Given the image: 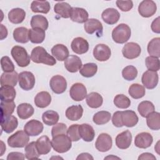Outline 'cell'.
<instances>
[{
    "label": "cell",
    "instance_id": "1",
    "mask_svg": "<svg viewBox=\"0 0 160 160\" xmlns=\"http://www.w3.org/2000/svg\"><path fill=\"white\" fill-rule=\"evenodd\" d=\"M31 59L35 63H42L48 66H54L56 63L55 58L41 46L33 48L31 53Z\"/></svg>",
    "mask_w": 160,
    "mask_h": 160
},
{
    "label": "cell",
    "instance_id": "2",
    "mask_svg": "<svg viewBox=\"0 0 160 160\" xmlns=\"http://www.w3.org/2000/svg\"><path fill=\"white\" fill-rule=\"evenodd\" d=\"M51 146L57 152L64 153L71 148L72 143L71 140L66 134H61L52 137Z\"/></svg>",
    "mask_w": 160,
    "mask_h": 160
},
{
    "label": "cell",
    "instance_id": "3",
    "mask_svg": "<svg viewBox=\"0 0 160 160\" xmlns=\"http://www.w3.org/2000/svg\"><path fill=\"white\" fill-rule=\"evenodd\" d=\"M131 35L130 27L126 24L121 23L117 26L112 32V38L114 42L123 44L127 42Z\"/></svg>",
    "mask_w": 160,
    "mask_h": 160
},
{
    "label": "cell",
    "instance_id": "4",
    "mask_svg": "<svg viewBox=\"0 0 160 160\" xmlns=\"http://www.w3.org/2000/svg\"><path fill=\"white\" fill-rule=\"evenodd\" d=\"M11 56L20 67H26L30 63V56L26 49L20 46H14L11 51Z\"/></svg>",
    "mask_w": 160,
    "mask_h": 160
},
{
    "label": "cell",
    "instance_id": "5",
    "mask_svg": "<svg viewBox=\"0 0 160 160\" xmlns=\"http://www.w3.org/2000/svg\"><path fill=\"white\" fill-rule=\"evenodd\" d=\"M29 141V135L24 131H18L8 139V144L11 148H23Z\"/></svg>",
    "mask_w": 160,
    "mask_h": 160
},
{
    "label": "cell",
    "instance_id": "6",
    "mask_svg": "<svg viewBox=\"0 0 160 160\" xmlns=\"http://www.w3.org/2000/svg\"><path fill=\"white\" fill-rule=\"evenodd\" d=\"M19 84L21 89L25 91L32 89L35 85V77L29 71H22L19 74Z\"/></svg>",
    "mask_w": 160,
    "mask_h": 160
},
{
    "label": "cell",
    "instance_id": "7",
    "mask_svg": "<svg viewBox=\"0 0 160 160\" xmlns=\"http://www.w3.org/2000/svg\"><path fill=\"white\" fill-rule=\"evenodd\" d=\"M157 9L156 4L152 0H144L138 6L139 14L144 18H149L153 16Z\"/></svg>",
    "mask_w": 160,
    "mask_h": 160
},
{
    "label": "cell",
    "instance_id": "8",
    "mask_svg": "<svg viewBox=\"0 0 160 160\" xmlns=\"http://www.w3.org/2000/svg\"><path fill=\"white\" fill-rule=\"evenodd\" d=\"M141 52L140 46L134 42H130L126 44L122 49V53L124 58L128 59H133L139 56Z\"/></svg>",
    "mask_w": 160,
    "mask_h": 160
},
{
    "label": "cell",
    "instance_id": "9",
    "mask_svg": "<svg viewBox=\"0 0 160 160\" xmlns=\"http://www.w3.org/2000/svg\"><path fill=\"white\" fill-rule=\"evenodd\" d=\"M51 90L56 94L63 93L67 88V82L66 79L61 75L52 76L49 82Z\"/></svg>",
    "mask_w": 160,
    "mask_h": 160
},
{
    "label": "cell",
    "instance_id": "10",
    "mask_svg": "<svg viewBox=\"0 0 160 160\" xmlns=\"http://www.w3.org/2000/svg\"><path fill=\"white\" fill-rule=\"evenodd\" d=\"M141 81L145 88L148 89H152L158 85L159 81L158 74L155 71L148 70L142 74Z\"/></svg>",
    "mask_w": 160,
    "mask_h": 160
},
{
    "label": "cell",
    "instance_id": "11",
    "mask_svg": "<svg viewBox=\"0 0 160 160\" xmlns=\"http://www.w3.org/2000/svg\"><path fill=\"white\" fill-rule=\"evenodd\" d=\"M112 145V138L107 133L100 134L96 141V148L100 152H106L109 151Z\"/></svg>",
    "mask_w": 160,
    "mask_h": 160
},
{
    "label": "cell",
    "instance_id": "12",
    "mask_svg": "<svg viewBox=\"0 0 160 160\" xmlns=\"http://www.w3.org/2000/svg\"><path fill=\"white\" fill-rule=\"evenodd\" d=\"M111 55V49L104 44H97L93 50L94 58L99 61H106L109 59Z\"/></svg>",
    "mask_w": 160,
    "mask_h": 160
},
{
    "label": "cell",
    "instance_id": "13",
    "mask_svg": "<svg viewBox=\"0 0 160 160\" xmlns=\"http://www.w3.org/2000/svg\"><path fill=\"white\" fill-rule=\"evenodd\" d=\"M69 95L75 101H81L87 96V90L85 86L80 82L72 85L69 90Z\"/></svg>",
    "mask_w": 160,
    "mask_h": 160
},
{
    "label": "cell",
    "instance_id": "14",
    "mask_svg": "<svg viewBox=\"0 0 160 160\" xmlns=\"http://www.w3.org/2000/svg\"><path fill=\"white\" fill-rule=\"evenodd\" d=\"M44 127L39 121L31 119L26 122L24 126V131L30 136H36L43 131Z\"/></svg>",
    "mask_w": 160,
    "mask_h": 160
},
{
    "label": "cell",
    "instance_id": "15",
    "mask_svg": "<svg viewBox=\"0 0 160 160\" xmlns=\"http://www.w3.org/2000/svg\"><path fill=\"white\" fill-rule=\"evenodd\" d=\"M153 142L152 135L147 132H142L136 135L134 139V144L141 149H146L151 146Z\"/></svg>",
    "mask_w": 160,
    "mask_h": 160
},
{
    "label": "cell",
    "instance_id": "16",
    "mask_svg": "<svg viewBox=\"0 0 160 160\" xmlns=\"http://www.w3.org/2000/svg\"><path fill=\"white\" fill-rule=\"evenodd\" d=\"M18 121L14 116L1 117V126L2 129L6 133L13 132L18 127Z\"/></svg>",
    "mask_w": 160,
    "mask_h": 160
},
{
    "label": "cell",
    "instance_id": "17",
    "mask_svg": "<svg viewBox=\"0 0 160 160\" xmlns=\"http://www.w3.org/2000/svg\"><path fill=\"white\" fill-rule=\"evenodd\" d=\"M132 134L129 130L124 131L117 135L116 145L121 149H128L131 144Z\"/></svg>",
    "mask_w": 160,
    "mask_h": 160
},
{
    "label": "cell",
    "instance_id": "18",
    "mask_svg": "<svg viewBox=\"0 0 160 160\" xmlns=\"http://www.w3.org/2000/svg\"><path fill=\"white\" fill-rule=\"evenodd\" d=\"M71 47L72 51L75 53L82 54L88 52L89 49V43L85 39L81 37H78L72 40Z\"/></svg>",
    "mask_w": 160,
    "mask_h": 160
},
{
    "label": "cell",
    "instance_id": "19",
    "mask_svg": "<svg viewBox=\"0 0 160 160\" xmlns=\"http://www.w3.org/2000/svg\"><path fill=\"white\" fill-rule=\"evenodd\" d=\"M84 28L85 31L89 34H92L96 32L97 34L99 33L101 36L102 35L103 29L101 22L98 19L94 18L88 19L84 23Z\"/></svg>",
    "mask_w": 160,
    "mask_h": 160
},
{
    "label": "cell",
    "instance_id": "20",
    "mask_svg": "<svg viewBox=\"0 0 160 160\" xmlns=\"http://www.w3.org/2000/svg\"><path fill=\"white\" fill-rule=\"evenodd\" d=\"M138 117L136 112L132 110L121 111V121L123 126L128 128L135 126L138 122Z\"/></svg>",
    "mask_w": 160,
    "mask_h": 160
},
{
    "label": "cell",
    "instance_id": "21",
    "mask_svg": "<svg viewBox=\"0 0 160 160\" xmlns=\"http://www.w3.org/2000/svg\"><path fill=\"white\" fill-rule=\"evenodd\" d=\"M81 59L76 55H70L64 61L65 68L70 72H76L82 67Z\"/></svg>",
    "mask_w": 160,
    "mask_h": 160
},
{
    "label": "cell",
    "instance_id": "22",
    "mask_svg": "<svg viewBox=\"0 0 160 160\" xmlns=\"http://www.w3.org/2000/svg\"><path fill=\"white\" fill-rule=\"evenodd\" d=\"M88 12L84 9L76 7L72 8L70 18L72 21L78 23H85L88 19Z\"/></svg>",
    "mask_w": 160,
    "mask_h": 160
},
{
    "label": "cell",
    "instance_id": "23",
    "mask_svg": "<svg viewBox=\"0 0 160 160\" xmlns=\"http://www.w3.org/2000/svg\"><path fill=\"white\" fill-rule=\"evenodd\" d=\"M101 17L104 22L112 25L118 22L120 18V14L114 8H108L102 12Z\"/></svg>",
    "mask_w": 160,
    "mask_h": 160
},
{
    "label": "cell",
    "instance_id": "24",
    "mask_svg": "<svg viewBox=\"0 0 160 160\" xmlns=\"http://www.w3.org/2000/svg\"><path fill=\"white\" fill-rule=\"evenodd\" d=\"M79 134L84 141L91 142L95 136V132L93 128L88 124H82L78 127Z\"/></svg>",
    "mask_w": 160,
    "mask_h": 160
},
{
    "label": "cell",
    "instance_id": "25",
    "mask_svg": "<svg viewBox=\"0 0 160 160\" xmlns=\"http://www.w3.org/2000/svg\"><path fill=\"white\" fill-rule=\"evenodd\" d=\"M38 153L40 155L47 154L51 149V141L47 136H42L38 138L36 142Z\"/></svg>",
    "mask_w": 160,
    "mask_h": 160
},
{
    "label": "cell",
    "instance_id": "26",
    "mask_svg": "<svg viewBox=\"0 0 160 160\" xmlns=\"http://www.w3.org/2000/svg\"><path fill=\"white\" fill-rule=\"evenodd\" d=\"M51 53L52 55L59 61H65L69 54L68 48L62 44H58L54 46L51 49Z\"/></svg>",
    "mask_w": 160,
    "mask_h": 160
},
{
    "label": "cell",
    "instance_id": "27",
    "mask_svg": "<svg viewBox=\"0 0 160 160\" xmlns=\"http://www.w3.org/2000/svg\"><path fill=\"white\" fill-rule=\"evenodd\" d=\"M51 102V96L47 91L38 92L34 98V104L39 108H44L48 106Z\"/></svg>",
    "mask_w": 160,
    "mask_h": 160
},
{
    "label": "cell",
    "instance_id": "28",
    "mask_svg": "<svg viewBox=\"0 0 160 160\" xmlns=\"http://www.w3.org/2000/svg\"><path fill=\"white\" fill-rule=\"evenodd\" d=\"M26 12L21 8H14L8 13L9 21L13 24H20L25 19Z\"/></svg>",
    "mask_w": 160,
    "mask_h": 160
},
{
    "label": "cell",
    "instance_id": "29",
    "mask_svg": "<svg viewBox=\"0 0 160 160\" xmlns=\"http://www.w3.org/2000/svg\"><path fill=\"white\" fill-rule=\"evenodd\" d=\"M16 95L13 86L9 85L2 86L0 88V99L1 101H12Z\"/></svg>",
    "mask_w": 160,
    "mask_h": 160
},
{
    "label": "cell",
    "instance_id": "30",
    "mask_svg": "<svg viewBox=\"0 0 160 160\" xmlns=\"http://www.w3.org/2000/svg\"><path fill=\"white\" fill-rule=\"evenodd\" d=\"M83 114V108L81 105H73L66 111V118L71 121H78L81 118Z\"/></svg>",
    "mask_w": 160,
    "mask_h": 160
},
{
    "label": "cell",
    "instance_id": "31",
    "mask_svg": "<svg viewBox=\"0 0 160 160\" xmlns=\"http://www.w3.org/2000/svg\"><path fill=\"white\" fill-rule=\"evenodd\" d=\"M19 74L16 71L11 72H3L1 76V85H9L15 86L18 81Z\"/></svg>",
    "mask_w": 160,
    "mask_h": 160
},
{
    "label": "cell",
    "instance_id": "32",
    "mask_svg": "<svg viewBox=\"0 0 160 160\" xmlns=\"http://www.w3.org/2000/svg\"><path fill=\"white\" fill-rule=\"evenodd\" d=\"M45 31L40 28H32L29 29V39L32 43L40 44L45 39Z\"/></svg>",
    "mask_w": 160,
    "mask_h": 160
},
{
    "label": "cell",
    "instance_id": "33",
    "mask_svg": "<svg viewBox=\"0 0 160 160\" xmlns=\"http://www.w3.org/2000/svg\"><path fill=\"white\" fill-rule=\"evenodd\" d=\"M72 7L66 2H59L54 6V11L63 18H70Z\"/></svg>",
    "mask_w": 160,
    "mask_h": 160
},
{
    "label": "cell",
    "instance_id": "34",
    "mask_svg": "<svg viewBox=\"0 0 160 160\" xmlns=\"http://www.w3.org/2000/svg\"><path fill=\"white\" fill-rule=\"evenodd\" d=\"M102 102V97L96 92H91L86 96V103L91 108H98L101 106Z\"/></svg>",
    "mask_w": 160,
    "mask_h": 160
},
{
    "label": "cell",
    "instance_id": "35",
    "mask_svg": "<svg viewBox=\"0 0 160 160\" xmlns=\"http://www.w3.org/2000/svg\"><path fill=\"white\" fill-rule=\"evenodd\" d=\"M34 112V108L29 103L20 104L17 108L18 115L22 119H28L32 116Z\"/></svg>",
    "mask_w": 160,
    "mask_h": 160
},
{
    "label": "cell",
    "instance_id": "36",
    "mask_svg": "<svg viewBox=\"0 0 160 160\" xmlns=\"http://www.w3.org/2000/svg\"><path fill=\"white\" fill-rule=\"evenodd\" d=\"M13 38L19 43H26L29 41V29L25 27H19L13 31Z\"/></svg>",
    "mask_w": 160,
    "mask_h": 160
},
{
    "label": "cell",
    "instance_id": "37",
    "mask_svg": "<svg viewBox=\"0 0 160 160\" xmlns=\"http://www.w3.org/2000/svg\"><path fill=\"white\" fill-rule=\"evenodd\" d=\"M51 6L47 1H33L31 4V9L33 12L47 14L50 11Z\"/></svg>",
    "mask_w": 160,
    "mask_h": 160
},
{
    "label": "cell",
    "instance_id": "38",
    "mask_svg": "<svg viewBox=\"0 0 160 160\" xmlns=\"http://www.w3.org/2000/svg\"><path fill=\"white\" fill-rule=\"evenodd\" d=\"M146 123L148 128L152 130H159L160 129V114L153 111L146 116Z\"/></svg>",
    "mask_w": 160,
    "mask_h": 160
},
{
    "label": "cell",
    "instance_id": "39",
    "mask_svg": "<svg viewBox=\"0 0 160 160\" xmlns=\"http://www.w3.org/2000/svg\"><path fill=\"white\" fill-rule=\"evenodd\" d=\"M48 21L47 18L42 15H34L31 20L32 28H40L46 31L48 28Z\"/></svg>",
    "mask_w": 160,
    "mask_h": 160
},
{
    "label": "cell",
    "instance_id": "40",
    "mask_svg": "<svg viewBox=\"0 0 160 160\" xmlns=\"http://www.w3.org/2000/svg\"><path fill=\"white\" fill-rule=\"evenodd\" d=\"M59 119L58 113L52 110L45 111L42 115L43 122L48 126H52L57 124Z\"/></svg>",
    "mask_w": 160,
    "mask_h": 160
},
{
    "label": "cell",
    "instance_id": "41",
    "mask_svg": "<svg viewBox=\"0 0 160 160\" xmlns=\"http://www.w3.org/2000/svg\"><path fill=\"white\" fill-rule=\"evenodd\" d=\"M148 52L151 56L159 58L160 57V38L152 39L148 44Z\"/></svg>",
    "mask_w": 160,
    "mask_h": 160
},
{
    "label": "cell",
    "instance_id": "42",
    "mask_svg": "<svg viewBox=\"0 0 160 160\" xmlns=\"http://www.w3.org/2000/svg\"><path fill=\"white\" fill-rule=\"evenodd\" d=\"M98 71V66L93 62H89L84 64L80 69V74L85 78H91L94 76Z\"/></svg>",
    "mask_w": 160,
    "mask_h": 160
},
{
    "label": "cell",
    "instance_id": "43",
    "mask_svg": "<svg viewBox=\"0 0 160 160\" xmlns=\"http://www.w3.org/2000/svg\"><path fill=\"white\" fill-rule=\"evenodd\" d=\"M128 92L132 98L137 99L142 98L145 95L146 91L143 86L134 83L130 86Z\"/></svg>",
    "mask_w": 160,
    "mask_h": 160
},
{
    "label": "cell",
    "instance_id": "44",
    "mask_svg": "<svg viewBox=\"0 0 160 160\" xmlns=\"http://www.w3.org/2000/svg\"><path fill=\"white\" fill-rule=\"evenodd\" d=\"M155 107L154 104L149 101H144L140 102L138 107V111L140 115L143 118L146 116L151 112L154 111Z\"/></svg>",
    "mask_w": 160,
    "mask_h": 160
},
{
    "label": "cell",
    "instance_id": "45",
    "mask_svg": "<svg viewBox=\"0 0 160 160\" xmlns=\"http://www.w3.org/2000/svg\"><path fill=\"white\" fill-rule=\"evenodd\" d=\"M111 118L109 112L106 111H101L96 112L92 118L93 122L98 125H102L108 123Z\"/></svg>",
    "mask_w": 160,
    "mask_h": 160
},
{
    "label": "cell",
    "instance_id": "46",
    "mask_svg": "<svg viewBox=\"0 0 160 160\" xmlns=\"http://www.w3.org/2000/svg\"><path fill=\"white\" fill-rule=\"evenodd\" d=\"M25 157L28 159H39V154L36 148V142L32 141L28 144L24 149Z\"/></svg>",
    "mask_w": 160,
    "mask_h": 160
},
{
    "label": "cell",
    "instance_id": "47",
    "mask_svg": "<svg viewBox=\"0 0 160 160\" xmlns=\"http://www.w3.org/2000/svg\"><path fill=\"white\" fill-rule=\"evenodd\" d=\"M16 104L12 101H1V117L11 115L15 109Z\"/></svg>",
    "mask_w": 160,
    "mask_h": 160
},
{
    "label": "cell",
    "instance_id": "48",
    "mask_svg": "<svg viewBox=\"0 0 160 160\" xmlns=\"http://www.w3.org/2000/svg\"><path fill=\"white\" fill-rule=\"evenodd\" d=\"M114 105L120 109H126L131 105V101L124 94H118L114 98Z\"/></svg>",
    "mask_w": 160,
    "mask_h": 160
},
{
    "label": "cell",
    "instance_id": "49",
    "mask_svg": "<svg viewBox=\"0 0 160 160\" xmlns=\"http://www.w3.org/2000/svg\"><path fill=\"white\" fill-rule=\"evenodd\" d=\"M122 76L127 81H132L138 76V70L133 66H127L122 69Z\"/></svg>",
    "mask_w": 160,
    "mask_h": 160
},
{
    "label": "cell",
    "instance_id": "50",
    "mask_svg": "<svg viewBox=\"0 0 160 160\" xmlns=\"http://www.w3.org/2000/svg\"><path fill=\"white\" fill-rule=\"evenodd\" d=\"M145 63L146 68L149 71H158L159 70L160 68V62L159 59L158 58L154 56H148L145 59Z\"/></svg>",
    "mask_w": 160,
    "mask_h": 160
},
{
    "label": "cell",
    "instance_id": "51",
    "mask_svg": "<svg viewBox=\"0 0 160 160\" xmlns=\"http://www.w3.org/2000/svg\"><path fill=\"white\" fill-rule=\"evenodd\" d=\"M1 68L4 72H11L14 71V65L8 56H3L1 59Z\"/></svg>",
    "mask_w": 160,
    "mask_h": 160
},
{
    "label": "cell",
    "instance_id": "52",
    "mask_svg": "<svg viewBox=\"0 0 160 160\" xmlns=\"http://www.w3.org/2000/svg\"><path fill=\"white\" fill-rule=\"evenodd\" d=\"M78 127L79 124H74L70 126L68 129H67L66 134L70 138L71 141H78L81 138L79 134Z\"/></svg>",
    "mask_w": 160,
    "mask_h": 160
},
{
    "label": "cell",
    "instance_id": "53",
    "mask_svg": "<svg viewBox=\"0 0 160 160\" xmlns=\"http://www.w3.org/2000/svg\"><path fill=\"white\" fill-rule=\"evenodd\" d=\"M67 132V126L65 124L60 122L56 124L51 129L52 137L61 134H66Z\"/></svg>",
    "mask_w": 160,
    "mask_h": 160
},
{
    "label": "cell",
    "instance_id": "54",
    "mask_svg": "<svg viewBox=\"0 0 160 160\" xmlns=\"http://www.w3.org/2000/svg\"><path fill=\"white\" fill-rule=\"evenodd\" d=\"M116 5L120 10L124 12L130 11L133 7V2L132 1H121L118 0L116 2Z\"/></svg>",
    "mask_w": 160,
    "mask_h": 160
},
{
    "label": "cell",
    "instance_id": "55",
    "mask_svg": "<svg viewBox=\"0 0 160 160\" xmlns=\"http://www.w3.org/2000/svg\"><path fill=\"white\" fill-rule=\"evenodd\" d=\"M112 122L113 125L117 128H121L123 126L121 121V111H116L113 114L112 118Z\"/></svg>",
    "mask_w": 160,
    "mask_h": 160
},
{
    "label": "cell",
    "instance_id": "56",
    "mask_svg": "<svg viewBox=\"0 0 160 160\" xmlns=\"http://www.w3.org/2000/svg\"><path fill=\"white\" fill-rule=\"evenodd\" d=\"M25 156L19 152H12L8 154L7 156L8 160H12V159H24Z\"/></svg>",
    "mask_w": 160,
    "mask_h": 160
},
{
    "label": "cell",
    "instance_id": "57",
    "mask_svg": "<svg viewBox=\"0 0 160 160\" xmlns=\"http://www.w3.org/2000/svg\"><path fill=\"white\" fill-rule=\"evenodd\" d=\"M152 31L155 32L159 34L160 32V26H159V17L156 18L151 23V26Z\"/></svg>",
    "mask_w": 160,
    "mask_h": 160
},
{
    "label": "cell",
    "instance_id": "58",
    "mask_svg": "<svg viewBox=\"0 0 160 160\" xmlns=\"http://www.w3.org/2000/svg\"><path fill=\"white\" fill-rule=\"evenodd\" d=\"M156 157L151 153L149 152H144L141 154L139 157L138 159H152V160H156Z\"/></svg>",
    "mask_w": 160,
    "mask_h": 160
},
{
    "label": "cell",
    "instance_id": "59",
    "mask_svg": "<svg viewBox=\"0 0 160 160\" xmlns=\"http://www.w3.org/2000/svg\"><path fill=\"white\" fill-rule=\"evenodd\" d=\"M76 159L77 160H79V159H91V160H93L94 158L90 154H89L88 152H83V153L80 154L76 158Z\"/></svg>",
    "mask_w": 160,
    "mask_h": 160
},
{
    "label": "cell",
    "instance_id": "60",
    "mask_svg": "<svg viewBox=\"0 0 160 160\" xmlns=\"http://www.w3.org/2000/svg\"><path fill=\"white\" fill-rule=\"evenodd\" d=\"M8 36L7 28L3 25L1 24V40L4 39Z\"/></svg>",
    "mask_w": 160,
    "mask_h": 160
},
{
    "label": "cell",
    "instance_id": "61",
    "mask_svg": "<svg viewBox=\"0 0 160 160\" xmlns=\"http://www.w3.org/2000/svg\"><path fill=\"white\" fill-rule=\"evenodd\" d=\"M1 153L0 156H2L4 152L6 151V146L4 145V142L2 141H1Z\"/></svg>",
    "mask_w": 160,
    "mask_h": 160
},
{
    "label": "cell",
    "instance_id": "62",
    "mask_svg": "<svg viewBox=\"0 0 160 160\" xmlns=\"http://www.w3.org/2000/svg\"><path fill=\"white\" fill-rule=\"evenodd\" d=\"M120 159L119 158H118V157H116V156H112V155H111V156H107V157H106L105 158H104V159Z\"/></svg>",
    "mask_w": 160,
    "mask_h": 160
},
{
    "label": "cell",
    "instance_id": "63",
    "mask_svg": "<svg viewBox=\"0 0 160 160\" xmlns=\"http://www.w3.org/2000/svg\"><path fill=\"white\" fill-rule=\"evenodd\" d=\"M158 144H159V141L157 142V144H156V146L154 147V149H155V150L156 151V152H157V153L158 154H159V152L158 151L159 150V145H158Z\"/></svg>",
    "mask_w": 160,
    "mask_h": 160
}]
</instances>
